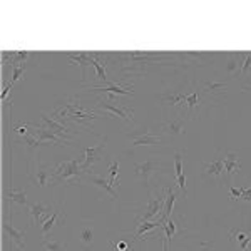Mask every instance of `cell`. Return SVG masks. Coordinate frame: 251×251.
Masks as SVG:
<instances>
[{
	"instance_id": "28",
	"label": "cell",
	"mask_w": 251,
	"mask_h": 251,
	"mask_svg": "<svg viewBox=\"0 0 251 251\" xmlns=\"http://www.w3.org/2000/svg\"><path fill=\"white\" fill-rule=\"evenodd\" d=\"M229 200L236 201V200H246L251 201V188L250 189H236L233 186H229Z\"/></svg>"
},
{
	"instance_id": "20",
	"label": "cell",
	"mask_w": 251,
	"mask_h": 251,
	"mask_svg": "<svg viewBox=\"0 0 251 251\" xmlns=\"http://www.w3.org/2000/svg\"><path fill=\"white\" fill-rule=\"evenodd\" d=\"M49 211H50V208L42 203H32L29 204V214H30V226L34 225L35 221H40L42 220V216H46V220L49 218ZM44 220V221H46Z\"/></svg>"
},
{
	"instance_id": "6",
	"label": "cell",
	"mask_w": 251,
	"mask_h": 251,
	"mask_svg": "<svg viewBox=\"0 0 251 251\" xmlns=\"http://www.w3.org/2000/svg\"><path fill=\"white\" fill-rule=\"evenodd\" d=\"M82 179H87L89 184H92L94 188H97L99 191H102L104 194H109L111 200H116L117 198V191L114 189V186L109 184V181L106 179V177L99 176L97 173H86Z\"/></svg>"
},
{
	"instance_id": "23",
	"label": "cell",
	"mask_w": 251,
	"mask_h": 251,
	"mask_svg": "<svg viewBox=\"0 0 251 251\" xmlns=\"http://www.w3.org/2000/svg\"><path fill=\"white\" fill-rule=\"evenodd\" d=\"M97 57H99V54H91V64L96 67V79L100 80V82H104V84H109L106 66H104L100 60H97Z\"/></svg>"
},
{
	"instance_id": "18",
	"label": "cell",
	"mask_w": 251,
	"mask_h": 251,
	"mask_svg": "<svg viewBox=\"0 0 251 251\" xmlns=\"http://www.w3.org/2000/svg\"><path fill=\"white\" fill-rule=\"evenodd\" d=\"M174 169H176V181H177V188L184 193V196H188V188H186V177L183 173V154L176 152L174 156Z\"/></svg>"
},
{
	"instance_id": "26",
	"label": "cell",
	"mask_w": 251,
	"mask_h": 251,
	"mask_svg": "<svg viewBox=\"0 0 251 251\" xmlns=\"http://www.w3.org/2000/svg\"><path fill=\"white\" fill-rule=\"evenodd\" d=\"M67 57L72 60V62H77L80 67H82V79H86V66L91 64V54H67Z\"/></svg>"
},
{
	"instance_id": "34",
	"label": "cell",
	"mask_w": 251,
	"mask_h": 251,
	"mask_svg": "<svg viewBox=\"0 0 251 251\" xmlns=\"http://www.w3.org/2000/svg\"><path fill=\"white\" fill-rule=\"evenodd\" d=\"M24 139H25V143H27V146H29L30 149H35V148H37V146L40 144V143H39V139H37V136L25 134V136H24Z\"/></svg>"
},
{
	"instance_id": "19",
	"label": "cell",
	"mask_w": 251,
	"mask_h": 251,
	"mask_svg": "<svg viewBox=\"0 0 251 251\" xmlns=\"http://www.w3.org/2000/svg\"><path fill=\"white\" fill-rule=\"evenodd\" d=\"M176 200H177V191L174 188H169L166 191V201H164V211H163V216H161V221H168L171 218V213L174 209V204H176Z\"/></svg>"
},
{
	"instance_id": "11",
	"label": "cell",
	"mask_w": 251,
	"mask_h": 251,
	"mask_svg": "<svg viewBox=\"0 0 251 251\" xmlns=\"http://www.w3.org/2000/svg\"><path fill=\"white\" fill-rule=\"evenodd\" d=\"M89 91L92 92H106V94H112L109 99H114L116 100V96H134V91L132 87H121L117 86L114 82H109L106 87H89Z\"/></svg>"
},
{
	"instance_id": "15",
	"label": "cell",
	"mask_w": 251,
	"mask_h": 251,
	"mask_svg": "<svg viewBox=\"0 0 251 251\" xmlns=\"http://www.w3.org/2000/svg\"><path fill=\"white\" fill-rule=\"evenodd\" d=\"M42 121H44V124H46L47 129H50L52 132H55V134H57L59 137H62V139H66V141H67V136L72 132L71 129L66 127L64 124L57 123V121H54L50 116H47L46 112H42Z\"/></svg>"
},
{
	"instance_id": "32",
	"label": "cell",
	"mask_w": 251,
	"mask_h": 251,
	"mask_svg": "<svg viewBox=\"0 0 251 251\" xmlns=\"http://www.w3.org/2000/svg\"><path fill=\"white\" fill-rule=\"evenodd\" d=\"M66 250H67L66 243L59 240H49V238L44 240V251H66Z\"/></svg>"
},
{
	"instance_id": "31",
	"label": "cell",
	"mask_w": 251,
	"mask_h": 251,
	"mask_svg": "<svg viewBox=\"0 0 251 251\" xmlns=\"http://www.w3.org/2000/svg\"><path fill=\"white\" fill-rule=\"evenodd\" d=\"M200 107V92L194 91L193 94L186 96V109L189 111V114H194V111Z\"/></svg>"
},
{
	"instance_id": "36",
	"label": "cell",
	"mask_w": 251,
	"mask_h": 251,
	"mask_svg": "<svg viewBox=\"0 0 251 251\" xmlns=\"http://www.w3.org/2000/svg\"><path fill=\"white\" fill-rule=\"evenodd\" d=\"M206 87L211 89V91H209V92H218L216 89H220V91H225V89H226L225 84H208V86H206Z\"/></svg>"
},
{
	"instance_id": "8",
	"label": "cell",
	"mask_w": 251,
	"mask_h": 251,
	"mask_svg": "<svg viewBox=\"0 0 251 251\" xmlns=\"http://www.w3.org/2000/svg\"><path fill=\"white\" fill-rule=\"evenodd\" d=\"M32 127L37 129L35 136H37L39 143L44 144V143H54L55 146H72L71 141H66L62 137H59L55 132H52L50 129H47L46 126H32Z\"/></svg>"
},
{
	"instance_id": "27",
	"label": "cell",
	"mask_w": 251,
	"mask_h": 251,
	"mask_svg": "<svg viewBox=\"0 0 251 251\" xmlns=\"http://www.w3.org/2000/svg\"><path fill=\"white\" fill-rule=\"evenodd\" d=\"M119 169H121V164H119V161H112V163H111V166H109V184H111V186H114V188H116V186H119V183H121V181H119Z\"/></svg>"
},
{
	"instance_id": "9",
	"label": "cell",
	"mask_w": 251,
	"mask_h": 251,
	"mask_svg": "<svg viewBox=\"0 0 251 251\" xmlns=\"http://www.w3.org/2000/svg\"><path fill=\"white\" fill-rule=\"evenodd\" d=\"M127 136L134 139V146H159L163 143L161 137L151 134L149 127L141 129V131H136V132H127Z\"/></svg>"
},
{
	"instance_id": "10",
	"label": "cell",
	"mask_w": 251,
	"mask_h": 251,
	"mask_svg": "<svg viewBox=\"0 0 251 251\" xmlns=\"http://www.w3.org/2000/svg\"><path fill=\"white\" fill-rule=\"evenodd\" d=\"M157 168V163L152 159H146L143 163H137L136 168H134V173L136 176L141 179V183H143L146 188H149V177H151L152 171Z\"/></svg>"
},
{
	"instance_id": "12",
	"label": "cell",
	"mask_w": 251,
	"mask_h": 251,
	"mask_svg": "<svg viewBox=\"0 0 251 251\" xmlns=\"http://www.w3.org/2000/svg\"><path fill=\"white\" fill-rule=\"evenodd\" d=\"M60 220L66 221V213H64V204L59 203L57 208L54 209V213H52V216H49L46 221H42V236L44 238H49V234H50L52 229L55 228V221Z\"/></svg>"
},
{
	"instance_id": "30",
	"label": "cell",
	"mask_w": 251,
	"mask_h": 251,
	"mask_svg": "<svg viewBox=\"0 0 251 251\" xmlns=\"http://www.w3.org/2000/svg\"><path fill=\"white\" fill-rule=\"evenodd\" d=\"M161 229L166 233V240H168V243L171 245V240L174 238V234H176V231H177V226H176V223H174L171 218H169L168 221H164L163 225H161Z\"/></svg>"
},
{
	"instance_id": "17",
	"label": "cell",
	"mask_w": 251,
	"mask_h": 251,
	"mask_svg": "<svg viewBox=\"0 0 251 251\" xmlns=\"http://www.w3.org/2000/svg\"><path fill=\"white\" fill-rule=\"evenodd\" d=\"M163 131L171 136H183L184 134V121H183V117H181V114H177L176 119H173V121H164Z\"/></svg>"
},
{
	"instance_id": "35",
	"label": "cell",
	"mask_w": 251,
	"mask_h": 251,
	"mask_svg": "<svg viewBox=\"0 0 251 251\" xmlns=\"http://www.w3.org/2000/svg\"><path fill=\"white\" fill-rule=\"evenodd\" d=\"M132 248H129V245L126 241H117L112 245V251H131Z\"/></svg>"
},
{
	"instance_id": "24",
	"label": "cell",
	"mask_w": 251,
	"mask_h": 251,
	"mask_svg": "<svg viewBox=\"0 0 251 251\" xmlns=\"http://www.w3.org/2000/svg\"><path fill=\"white\" fill-rule=\"evenodd\" d=\"M7 198L12 204H19V206H29V198H27V191L25 189H19V191H14L10 189L7 193Z\"/></svg>"
},
{
	"instance_id": "5",
	"label": "cell",
	"mask_w": 251,
	"mask_h": 251,
	"mask_svg": "<svg viewBox=\"0 0 251 251\" xmlns=\"http://www.w3.org/2000/svg\"><path fill=\"white\" fill-rule=\"evenodd\" d=\"M164 201H166V194L163 196H151L149 194V203L146 206V211L143 216H137L136 221H152V220H161L159 216H163L164 211Z\"/></svg>"
},
{
	"instance_id": "14",
	"label": "cell",
	"mask_w": 251,
	"mask_h": 251,
	"mask_svg": "<svg viewBox=\"0 0 251 251\" xmlns=\"http://www.w3.org/2000/svg\"><path fill=\"white\" fill-rule=\"evenodd\" d=\"M3 231L10 236V241L14 243L15 246H17L19 250H25V238H27V233H29V229L27 231H17V229L12 226V223L5 221L3 223Z\"/></svg>"
},
{
	"instance_id": "33",
	"label": "cell",
	"mask_w": 251,
	"mask_h": 251,
	"mask_svg": "<svg viewBox=\"0 0 251 251\" xmlns=\"http://www.w3.org/2000/svg\"><path fill=\"white\" fill-rule=\"evenodd\" d=\"M251 69V54H245L243 55V64L240 69V74H246Z\"/></svg>"
},
{
	"instance_id": "16",
	"label": "cell",
	"mask_w": 251,
	"mask_h": 251,
	"mask_svg": "<svg viewBox=\"0 0 251 251\" xmlns=\"http://www.w3.org/2000/svg\"><path fill=\"white\" fill-rule=\"evenodd\" d=\"M233 243L240 245L241 251H251V233L250 231H243V229H231L229 231Z\"/></svg>"
},
{
	"instance_id": "25",
	"label": "cell",
	"mask_w": 251,
	"mask_h": 251,
	"mask_svg": "<svg viewBox=\"0 0 251 251\" xmlns=\"http://www.w3.org/2000/svg\"><path fill=\"white\" fill-rule=\"evenodd\" d=\"M79 238H80V243L84 246H89L94 240V225L92 223H84L82 228L79 231Z\"/></svg>"
},
{
	"instance_id": "13",
	"label": "cell",
	"mask_w": 251,
	"mask_h": 251,
	"mask_svg": "<svg viewBox=\"0 0 251 251\" xmlns=\"http://www.w3.org/2000/svg\"><path fill=\"white\" fill-rule=\"evenodd\" d=\"M223 164H225V176L231 177L234 176L238 171L241 169V161H240V154L234 151H228L226 152V157L223 159Z\"/></svg>"
},
{
	"instance_id": "4",
	"label": "cell",
	"mask_w": 251,
	"mask_h": 251,
	"mask_svg": "<svg viewBox=\"0 0 251 251\" xmlns=\"http://www.w3.org/2000/svg\"><path fill=\"white\" fill-rule=\"evenodd\" d=\"M96 111H100V112H106V114L112 116V117H123L124 121L127 123H132L134 121V109L124 106L121 100H116L114 99H106V100H97V106L94 107Z\"/></svg>"
},
{
	"instance_id": "3",
	"label": "cell",
	"mask_w": 251,
	"mask_h": 251,
	"mask_svg": "<svg viewBox=\"0 0 251 251\" xmlns=\"http://www.w3.org/2000/svg\"><path fill=\"white\" fill-rule=\"evenodd\" d=\"M54 169L49 164H44L40 161V156H34L30 159L29 164V179L39 188H46L47 184H50V179L54 176Z\"/></svg>"
},
{
	"instance_id": "21",
	"label": "cell",
	"mask_w": 251,
	"mask_h": 251,
	"mask_svg": "<svg viewBox=\"0 0 251 251\" xmlns=\"http://www.w3.org/2000/svg\"><path fill=\"white\" fill-rule=\"evenodd\" d=\"M163 221L161 220H154V221H137V229H136V234H134V241L141 240L143 236H148V231L151 229H156V228H161Z\"/></svg>"
},
{
	"instance_id": "29",
	"label": "cell",
	"mask_w": 251,
	"mask_h": 251,
	"mask_svg": "<svg viewBox=\"0 0 251 251\" xmlns=\"http://www.w3.org/2000/svg\"><path fill=\"white\" fill-rule=\"evenodd\" d=\"M163 100L168 106H179L181 109H186V96L183 94H173V96H164Z\"/></svg>"
},
{
	"instance_id": "1",
	"label": "cell",
	"mask_w": 251,
	"mask_h": 251,
	"mask_svg": "<svg viewBox=\"0 0 251 251\" xmlns=\"http://www.w3.org/2000/svg\"><path fill=\"white\" fill-rule=\"evenodd\" d=\"M84 159H69L62 161L55 166L54 169V176L50 179V184H77L82 181L86 171L82 169Z\"/></svg>"
},
{
	"instance_id": "22",
	"label": "cell",
	"mask_w": 251,
	"mask_h": 251,
	"mask_svg": "<svg viewBox=\"0 0 251 251\" xmlns=\"http://www.w3.org/2000/svg\"><path fill=\"white\" fill-rule=\"evenodd\" d=\"M203 168H204L206 176H213V177H216V179H220L223 174H225V164H223L221 159L213 161V163H204Z\"/></svg>"
},
{
	"instance_id": "2",
	"label": "cell",
	"mask_w": 251,
	"mask_h": 251,
	"mask_svg": "<svg viewBox=\"0 0 251 251\" xmlns=\"http://www.w3.org/2000/svg\"><path fill=\"white\" fill-rule=\"evenodd\" d=\"M55 116H59L62 121H74V123H77V124H86L89 121L99 117L97 114H94V112H89L86 109L80 107L77 97H74V99H72L71 102H67L62 109H57Z\"/></svg>"
},
{
	"instance_id": "7",
	"label": "cell",
	"mask_w": 251,
	"mask_h": 251,
	"mask_svg": "<svg viewBox=\"0 0 251 251\" xmlns=\"http://www.w3.org/2000/svg\"><path fill=\"white\" fill-rule=\"evenodd\" d=\"M106 143H107V139L104 137V139L100 141V144H97L96 148H87L86 151H84L82 169L86 173H89V168H92V166L97 164L100 159H102V151L106 149Z\"/></svg>"
}]
</instances>
